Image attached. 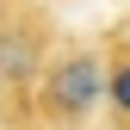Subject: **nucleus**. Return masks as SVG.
Returning a JSON list of instances; mask_svg holds the SVG:
<instances>
[{"mask_svg":"<svg viewBox=\"0 0 130 130\" xmlns=\"http://www.w3.org/2000/svg\"><path fill=\"white\" fill-rule=\"evenodd\" d=\"M105 93H111V105H118V118H130V62L105 68Z\"/></svg>","mask_w":130,"mask_h":130,"instance_id":"obj_3","label":"nucleus"},{"mask_svg":"<svg viewBox=\"0 0 130 130\" xmlns=\"http://www.w3.org/2000/svg\"><path fill=\"white\" fill-rule=\"evenodd\" d=\"M31 74H43L37 68V43L25 31H0V80H31Z\"/></svg>","mask_w":130,"mask_h":130,"instance_id":"obj_2","label":"nucleus"},{"mask_svg":"<svg viewBox=\"0 0 130 130\" xmlns=\"http://www.w3.org/2000/svg\"><path fill=\"white\" fill-rule=\"evenodd\" d=\"M99 99H105V62L93 50H68L62 62L43 68V111H56V118H87Z\"/></svg>","mask_w":130,"mask_h":130,"instance_id":"obj_1","label":"nucleus"}]
</instances>
